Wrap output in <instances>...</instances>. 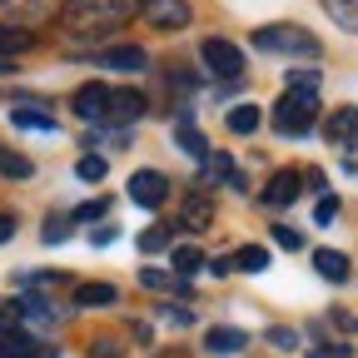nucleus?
Listing matches in <instances>:
<instances>
[{
  "instance_id": "1",
  "label": "nucleus",
  "mask_w": 358,
  "mask_h": 358,
  "mask_svg": "<svg viewBox=\"0 0 358 358\" xmlns=\"http://www.w3.org/2000/svg\"><path fill=\"white\" fill-rule=\"evenodd\" d=\"M134 10H140V0H70L60 10V25L70 35H105V30L134 20Z\"/></svg>"
},
{
  "instance_id": "2",
  "label": "nucleus",
  "mask_w": 358,
  "mask_h": 358,
  "mask_svg": "<svg viewBox=\"0 0 358 358\" xmlns=\"http://www.w3.org/2000/svg\"><path fill=\"white\" fill-rule=\"evenodd\" d=\"M254 50H268V55H303V60H313L324 45H319V35H308L303 25H264V30H254Z\"/></svg>"
},
{
  "instance_id": "3",
  "label": "nucleus",
  "mask_w": 358,
  "mask_h": 358,
  "mask_svg": "<svg viewBox=\"0 0 358 358\" xmlns=\"http://www.w3.org/2000/svg\"><path fill=\"white\" fill-rule=\"evenodd\" d=\"M313 115H319V90H308V85H289V90H284V100L274 105V124H279V134H299V129H308Z\"/></svg>"
},
{
  "instance_id": "4",
  "label": "nucleus",
  "mask_w": 358,
  "mask_h": 358,
  "mask_svg": "<svg viewBox=\"0 0 358 358\" xmlns=\"http://www.w3.org/2000/svg\"><path fill=\"white\" fill-rule=\"evenodd\" d=\"M199 60H204V70L209 75H219V80H234V75H244V50L234 40H204L199 45Z\"/></svg>"
},
{
  "instance_id": "5",
  "label": "nucleus",
  "mask_w": 358,
  "mask_h": 358,
  "mask_svg": "<svg viewBox=\"0 0 358 358\" xmlns=\"http://www.w3.org/2000/svg\"><path fill=\"white\" fill-rule=\"evenodd\" d=\"M129 199L140 204V209H159L169 199V179L159 169H134L129 174Z\"/></svg>"
},
{
  "instance_id": "6",
  "label": "nucleus",
  "mask_w": 358,
  "mask_h": 358,
  "mask_svg": "<svg viewBox=\"0 0 358 358\" xmlns=\"http://www.w3.org/2000/svg\"><path fill=\"white\" fill-rule=\"evenodd\" d=\"M140 10L159 30H185L189 25V0H140Z\"/></svg>"
},
{
  "instance_id": "7",
  "label": "nucleus",
  "mask_w": 358,
  "mask_h": 358,
  "mask_svg": "<svg viewBox=\"0 0 358 358\" xmlns=\"http://www.w3.org/2000/svg\"><path fill=\"white\" fill-rule=\"evenodd\" d=\"M95 65L100 70H129V75H140L150 60H145L140 45H110V50H95Z\"/></svg>"
},
{
  "instance_id": "8",
  "label": "nucleus",
  "mask_w": 358,
  "mask_h": 358,
  "mask_svg": "<svg viewBox=\"0 0 358 358\" xmlns=\"http://www.w3.org/2000/svg\"><path fill=\"white\" fill-rule=\"evenodd\" d=\"M150 105H145V95L140 90H110V105H105V120H115V124H129V120H140Z\"/></svg>"
},
{
  "instance_id": "9",
  "label": "nucleus",
  "mask_w": 358,
  "mask_h": 358,
  "mask_svg": "<svg viewBox=\"0 0 358 358\" xmlns=\"http://www.w3.org/2000/svg\"><path fill=\"white\" fill-rule=\"evenodd\" d=\"M105 105H110V85H80L75 90V115L80 120H105Z\"/></svg>"
},
{
  "instance_id": "10",
  "label": "nucleus",
  "mask_w": 358,
  "mask_h": 358,
  "mask_svg": "<svg viewBox=\"0 0 358 358\" xmlns=\"http://www.w3.org/2000/svg\"><path fill=\"white\" fill-rule=\"evenodd\" d=\"M303 194V174H294V169H279L274 179H268V189H264V204H294Z\"/></svg>"
},
{
  "instance_id": "11",
  "label": "nucleus",
  "mask_w": 358,
  "mask_h": 358,
  "mask_svg": "<svg viewBox=\"0 0 358 358\" xmlns=\"http://www.w3.org/2000/svg\"><path fill=\"white\" fill-rule=\"evenodd\" d=\"M179 224H185V229H209V224H214V199L189 194L185 209H179Z\"/></svg>"
},
{
  "instance_id": "12",
  "label": "nucleus",
  "mask_w": 358,
  "mask_h": 358,
  "mask_svg": "<svg viewBox=\"0 0 358 358\" xmlns=\"http://www.w3.org/2000/svg\"><path fill=\"white\" fill-rule=\"evenodd\" d=\"M313 268H319V274L324 279H334V284H343L348 279V254H338V249H319V254H313Z\"/></svg>"
},
{
  "instance_id": "13",
  "label": "nucleus",
  "mask_w": 358,
  "mask_h": 358,
  "mask_svg": "<svg viewBox=\"0 0 358 358\" xmlns=\"http://www.w3.org/2000/svg\"><path fill=\"white\" fill-rule=\"evenodd\" d=\"M324 129H329V140H338V145H358V110H334V120Z\"/></svg>"
},
{
  "instance_id": "14",
  "label": "nucleus",
  "mask_w": 358,
  "mask_h": 358,
  "mask_svg": "<svg viewBox=\"0 0 358 358\" xmlns=\"http://www.w3.org/2000/svg\"><path fill=\"white\" fill-rule=\"evenodd\" d=\"M0 358H40V343H35L25 329H15V334H0Z\"/></svg>"
},
{
  "instance_id": "15",
  "label": "nucleus",
  "mask_w": 358,
  "mask_h": 358,
  "mask_svg": "<svg viewBox=\"0 0 358 358\" xmlns=\"http://www.w3.org/2000/svg\"><path fill=\"white\" fill-rule=\"evenodd\" d=\"M120 294H115V284H80L75 289V303L80 308H110Z\"/></svg>"
},
{
  "instance_id": "16",
  "label": "nucleus",
  "mask_w": 358,
  "mask_h": 358,
  "mask_svg": "<svg viewBox=\"0 0 358 358\" xmlns=\"http://www.w3.org/2000/svg\"><path fill=\"white\" fill-rule=\"evenodd\" d=\"M10 124L15 129H55V115L50 110H35V105H15L10 110Z\"/></svg>"
},
{
  "instance_id": "17",
  "label": "nucleus",
  "mask_w": 358,
  "mask_h": 358,
  "mask_svg": "<svg viewBox=\"0 0 358 358\" xmlns=\"http://www.w3.org/2000/svg\"><path fill=\"white\" fill-rule=\"evenodd\" d=\"M6 10L15 20H45V15L55 10V0H6Z\"/></svg>"
},
{
  "instance_id": "18",
  "label": "nucleus",
  "mask_w": 358,
  "mask_h": 358,
  "mask_svg": "<svg viewBox=\"0 0 358 358\" xmlns=\"http://www.w3.org/2000/svg\"><path fill=\"white\" fill-rule=\"evenodd\" d=\"M234 268H244V274H264V268H268V249L264 244H244L234 254Z\"/></svg>"
},
{
  "instance_id": "19",
  "label": "nucleus",
  "mask_w": 358,
  "mask_h": 358,
  "mask_svg": "<svg viewBox=\"0 0 358 358\" xmlns=\"http://www.w3.org/2000/svg\"><path fill=\"white\" fill-rule=\"evenodd\" d=\"M204 343H209V353H239L244 348V334L239 329H209Z\"/></svg>"
},
{
  "instance_id": "20",
  "label": "nucleus",
  "mask_w": 358,
  "mask_h": 358,
  "mask_svg": "<svg viewBox=\"0 0 358 358\" xmlns=\"http://www.w3.org/2000/svg\"><path fill=\"white\" fill-rule=\"evenodd\" d=\"M259 124H264V115H259L254 105H239V110H229V129H234V134H254Z\"/></svg>"
},
{
  "instance_id": "21",
  "label": "nucleus",
  "mask_w": 358,
  "mask_h": 358,
  "mask_svg": "<svg viewBox=\"0 0 358 358\" xmlns=\"http://www.w3.org/2000/svg\"><path fill=\"white\" fill-rule=\"evenodd\" d=\"M324 6H329V15H334L343 30L358 35V0H324Z\"/></svg>"
},
{
  "instance_id": "22",
  "label": "nucleus",
  "mask_w": 358,
  "mask_h": 358,
  "mask_svg": "<svg viewBox=\"0 0 358 358\" xmlns=\"http://www.w3.org/2000/svg\"><path fill=\"white\" fill-rule=\"evenodd\" d=\"M169 239H174V224H155V229L140 234V249L145 254H159V249H169Z\"/></svg>"
},
{
  "instance_id": "23",
  "label": "nucleus",
  "mask_w": 358,
  "mask_h": 358,
  "mask_svg": "<svg viewBox=\"0 0 358 358\" xmlns=\"http://www.w3.org/2000/svg\"><path fill=\"white\" fill-rule=\"evenodd\" d=\"M0 174H10V179H30V174H35V164H30L25 155H0Z\"/></svg>"
},
{
  "instance_id": "24",
  "label": "nucleus",
  "mask_w": 358,
  "mask_h": 358,
  "mask_svg": "<svg viewBox=\"0 0 358 358\" xmlns=\"http://www.w3.org/2000/svg\"><path fill=\"white\" fill-rule=\"evenodd\" d=\"M179 150H185V155H194V159H209V145H204V134H194L189 124L179 129Z\"/></svg>"
},
{
  "instance_id": "25",
  "label": "nucleus",
  "mask_w": 358,
  "mask_h": 358,
  "mask_svg": "<svg viewBox=\"0 0 358 358\" xmlns=\"http://www.w3.org/2000/svg\"><path fill=\"white\" fill-rule=\"evenodd\" d=\"M25 45H30V35H25V30H15V25H0V55L25 50Z\"/></svg>"
},
{
  "instance_id": "26",
  "label": "nucleus",
  "mask_w": 358,
  "mask_h": 358,
  "mask_svg": "<svg viewBox=\"0 0 358 358\" xmlns=\"http://www.w3.org/2000/svg\"><path fill=\"white\" fill-rule=\"evenodd\" d=\"M204 254L199 249H174V274H199Z\"/></svg>"
},
{
  "instance_id": "27",
  "label": "nucleus",
  "mask_w": 358,
  "mask_h": 358,
  "mask_svg": "<svg viewBox=\"0 0 358 358\" xmlns=\"http://www.w3.org/2000/svg\"><path fill=\"white\" fill-rule=\"evenodd\" d=\"M75 174L90 179V185H95V179H105V155H85V159L75 164Z\"/></svg>"
},
{
  "instance_id": "28",
  "label": "nucleus",
  "mask_w": 358,
  "mask_h": 358,
  "mask_svg": "<svg viewBox=\"0 0 358 358\" xmlns=\"http://www.w3.org/2000/svg\"><path fill=\"white\" fill-rule=\"evenodd\" d=\"M338 209H343V204H338V194H324V199H319V209H313V224H324V229H329V224L338 219Z\"/></svg>"
},
{
  "instance_id": "29",
  "label": "nucleus",
  "mask_w": 358,
  "mask_h": 358,
  "mask_svg": "<svg viewBox=\"0 0 358 358\" xmlns=\"http://www.w3.org/2000/svg\"><path fill=\"white\" fill-rule=\"evenodd\" d=\"M274 244L279 249H303V234L294 229V224H274Z\"/></svg>"
},
{
  "instance_id": "30",
  "label": "nucleus",
  "mask_w": 358,
  "mask_h": 358,
  "mask_svg": "<svg viewBox=\"0 0 358 358\" xmlns=\"http://www.w3.org/2000/svg\"><path fill=\"white\" fill-rule=\"evenodd\" d=\"M40 234H45V244H65V239H70V219H50Z\"/></svg>"
},
{
  "instance_id": "31",
  "label": "nucleus",
  "mask_w": 358,
  "mask_h": 358,
  "mask_svg": "<svg viewBox=\"0 0 358 358\" xmlns=\"http://www.w3.org/2000/svg\"><path fill=\"white\" fill-rule=\"evenodd\" d=\"M140 284H145V289H174V274H164V268H145Z\"/></svg>"
},
{
  "instance_id": "32",
  "label": "nucleus",
  "mask_w": 358,
  "mask_h": 358,
  "mask_svg": "<svg viewBox=\"0 0 358 358\" xmlns=\"http://www.w3.org/2000/svg\"><path fill=\"white\" fill-rule=\"evenodd\" d=\"M124 353V343L120 338H105V343H90V358H120Z\"/></svg>"
},
{
  "instance_id": "33",
  "label": "nucleus",
  "mask_w": 358,
  "mask_h": 358,
  "mask_svg": "<svg viewBox=\"0 0 358 358\" xmlns=\"http://www.w3.org/2000/svg\"><path fill=\"white\" fill-rule=\"evenodd\" d=\"M105 209H110L105 199H95V204H80V209H75V219H105Z\"/></svg>"
},
{
  "instance_id": "34",
  "label": "nucleus",
  "mask_w": 358,
  "mask_h": 358,
  "mask_svg": "<svg viewBox=\"0 0 358 358\" xmlns=\"http://www.w3.org/2000/svg\"><path fill=\"white\" fill-rule=\"evenodd\" d=\"M6 239H15V214L0 209V244H6Z\"/></svg>"
},
{
  "instance_id": "35",
  "label": "nucleus",
  "mask_w": 358,
  "mask_h": 358,
  "mask_svg": "<svg viewBox=\"0 0 358 358\" xmlns=\"http://www.w3.org/2000/svg\"><path fill=\"white\" fill-rule=\"evenodd\" d=\"M268 338H274L279 348H294V334H289V329H274V334H268Z\"/></svg>"
},
{
  "instance_id": "36",
  "label": "nucleus",
  "mask_w": 358,
  "mask_h": 358,
  "mask_svg": "<svg viewBox=\"0 0 358 358\" xmlns=\"http://www.w3.org/2000/svg\"><path fill=\"white\" fill-rule=\"evenodd\" d=\"M319 358H348V348H319Z\"/></svg>"
},
{
  "instance_id": "37",
  "label": "nucleus",
  "mask_w": 358,
  "mask_h": 358,
  "mask_svg": "<svg viewBox=\"0 0 358 358\" xmlns=\"http://www.w3.org/2000/svg\"><path fill=\"white\" fill-rule=\"evenodd\" d=\"M6 313H10V303H0V324H6Z\"/></svg>"
}]
</instances>
